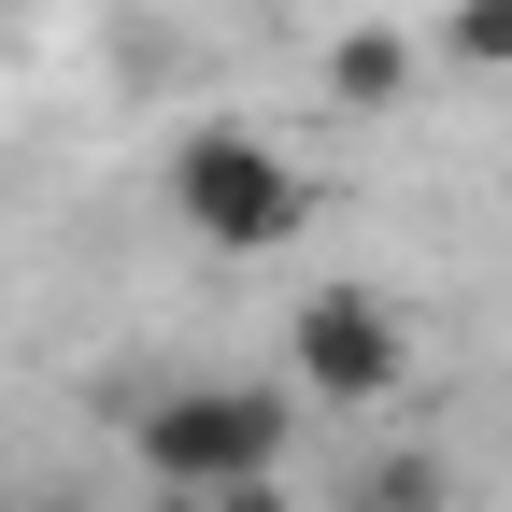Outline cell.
I'll return each mask as SVG.
<instances>
[{
	"label": "cell",
	"mask_w": 512,
	"mask_h": 512,
	"mask_svg": "<svg viewBox=\"0 0 512 512\" xmlns=\"http://www.w3.org/2000/svg\"><path fill=\"white\" fill-rule=\"evenodd\" d=\"M157 200H171V228L200 242V256H285V242L313 228V171L271 143V128L200 114V128L157 157Z\"/></svg>",
	"instance_id": "6da1fadb"
},
{
	"label": "cell",
	"mask_w": 512,
	"mask_h": 512,
	"mask_svg": "<svg viewBox=\"0 0 512 512\" xmlns=\"http://www.w3.org/2000/svg\"><path fill=\"white\" fill-rule=\"evenodd\" d=\"M299 384H157L143 413H128V470L143 484H200V498H228V484H271L285 456H299Z\"/></svg>",
	"instance_id": "7a4b0ae2"
},
{
	"label": "cell",
	"mask_w": 512,
	"mask_h": 512,
	"mask_svg": "<svg viewBox=\"0 0 512 512\" xmlns=\"http://www.w3.org/2000/svg\"><path fill=\"white\" fill-rule=\"evenodd\" d=\"M285 384L313 413H384L413 384V313L384 299V285H313L285 313Z\"/></svg>",
	"instance_id": "3957f363"
},
{
	"label": "cell",
	"mask_w": 512,
	"mask_h": 512,
	"mask_svg": "<svg viewBox=\"0 0 512 512\" xmlns=\"http://www.w3.org/2000/svg\"><path fill=\"white\" fill-rule=\"evenodd\" d=\"M413 72H427L413 29H384V15L328 43V100H342V114H399V100H413Z\"/></svg>",
	"instance_id": "277c9868"
},
{
	"label": "cell",
	"mask_w": 512,
	"mask_h": 512,
	"mask_svg": "<svg viewBox=\"0 0 512 512\" xmlns=\"http://www.w3.org/2000/svg\"><path fill=\"white\" fill-rule=\"evenodd\" d=\"M342 512H456V456H427V441H384V456L342 470Z\"/></svg>",
	"instance_id": "5b68a950"
},
{
	"label": "cell",
	"mask_w": 512,
	"mask_h": 512,
	"mask_svg": "<svg viewBox=\"0 0 512 512\" xmlns=\"http://www.w3.org/2000/svg\"><path fill=\"white\" fill-rule=\"evenodd\" d=\"M441 57L456 72H512V0H456L441 15Z\"/></svg>",
	"instance_id": "8992f818"
},
{
	"label": "cell",
	"mask_w": 512,
	"mask_h": 512,
	"mask_svg": "<svg viewBox=\"0 0 512 512\" xmlns=\"http://www.w3.org/2000/svg\"><path fill=\"white\" fill-rule=\"evenodd\" d=\"M128 512H228V498H200V484H143Z\"/></svg>",
	"instance_id": "52a82bcc"
},
{
	"label": "cell",
	"mask_w": 512,
	"mask_h": 512,
	"mask_svg": "<svg viewBox=\"0 0 512 512\" xmlns=\"http://www.w3.org/2000/svg\"><path fill=\"white\" fill-rule=\"evenodd\" d=\"M43 512H86V498H43Z\"/></svg>",
	"instance_id": "ba28073f"
}]
</instances>
